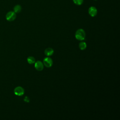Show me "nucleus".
Instances as JSON below:
<instances>
[{"label": "nucleus", "instance_id": "nucleus-3", "mask_svg": "<svg viewBox=\"0 0 120 120\" xmlns=\"http://www.w3.org/2000/svg\"><path fill=\"white\" fill-rule=\"evenodd\" d=\"M14 93L15 95L18 96H21L23 95L24 93V90L23 88H22L21 86H18L16 87L15 89H14Z\"/></svg>", "mask_w": 120, "mask_h": 120}, {"label": "nucleus", "instance_id": "nucleus-2", "mask_svg": "<svg viewBox=\"0 0 120 120\" xmlns=\"http://www.w3.org/2000/svg\"><path fill=\"white\" fill-rule=\"evenodd\" d=\"M6 18L8 21H13L16 18V13L14 11H9L6 14Z\"/></svg>", "mask_w": 120, "mask_h": 120}, {"label": "nucleus", "instance_id": "nucleus-12", "mask_svg": "<svg viewBox=\"0 0 120 120\" xmlns=\"http://www.w3.org/2000/svg\"><path fill=\"white\" fill-rule=\"evenodd\" d=\"M24 101L26 102H29L30 101L29 98L28 97H25V98H24Z\"/></svg>", "mask_w": 120, "mask_h": 120}, {"label": "nucleus", "instance_id": "nucleus-8", "mask_svg": "<svg viewBox=\"0 0 120 120\" xmlns=\"http://www.w3.org/2000/svg\"><path fill=\"white\" fill-rule=\"evenodd\" d=\"M22 10V7L20 5H16L14 8V12L15 13H19Z\"/></svg>", "mask_w": 120, "mask_h": 120}, {"label": "nucleus", "instance_id": "nucleus-4", "mask_svg": "<svg viewBox=\"0 0 120 120\" xmlns=\"http://www.w3.org/2000/svg\"><path fill=\"white\" fill-rule=\"evenodd\" d=\"M43 62L45 66L47 68L51 67L53 64L52 60L50 57L45 58L43 60Z\"/></svg>", "mask_w": 120, "mask_h": 120}, {"label": "nucleus", "instance_id": "nucleus-13", "mask_svg": "<svg viewBox=\"0 0 120 120\" xmlns=\"http://www.w3.org/2000/svg\"></svg>", "mask_w": 120, "mask_h": 120}, {"label": "nucleus", "instance_id": "nucleus-1", "mask_svg": "<svg viewBox=\"0 0 120 120\" xmlns=\"http://www.w3.org/2000/svg\"><path fill=\"white\" fill-rule=\"evenodd\" d=\"M75 38L78 40H83L85 38V32L83 29H80L76 30L75 34Z\"/></svg>", "mask_w": 120, "mask_h": 120}, {"label": "nucleus", "instance_id": "nucleus-11", "mask_svg": "<svg viewBox=\"0 0 120 120\" xmlns=\"http://www.w3.org/2000/svg\"><path fill=\"white\" fill-rule=\"evenodd\" d=\"M73 1L76 5H81L83 3V0H73Z\"/></svg>", "mask_w": 120, "mask_h": 120}, {"label": "nucleus", "instance_id": "nucleus-7", "mask_svg": "<svg viewBox=\"0 0 120 120\" xmlns=\"http://www.w3.org/2000/svg\"><path fill=\"white\" fill-rule=\"evenodd\" d=\"M53 50L51 48H47L45 50V54L47 56L52 55L53 53Z\"/></svg>", "mask_w": 120, "mask_h": 120}, {"label": "nucleus", "instance_id": "nucleus-9", "mask_svg": "<svg viewBox=\"0 0 120 120\" xmlns=\"http://www.w3.org/2000/svg\"><path fill=\"white\" fill-rule=\"evenodd\" d=\"M79 47L81 50H83L86 49V48L87 47V45L85 42H81L80 43V44L79 45Z\"/></svg>", "mask_w": 120, "mask_h": 120}, {"label": "nucleus", "instance_id": "nucleus-5", "mask_svg": "<svg viewBox=\"0 0 120 120\" xmlns=\"http://www.w3.org/2000/svg\"><path fill=\"white\" fill-rule=\"evenodd\" d=\"M88 13H89V14L91 16L94 17L97 15L98 13V10L96 7L91 6L88 9Z\"/></svg>", "mask_w": 120, "mask_h": 120}, {"label": "nucleus", "instance_id": "nucleus-6", "mask_svg": "<svg viewBox=\"0 0 120 120\" xmlns=\"http://www.w3.org/2000/svg\"><path fill=\"white\" fill-rule=\"evenodd\" d=\"M35 68H36V69L37 70H38L39 71H42L44 68L43 64L42 63V62L41 61L38 60V61H36L35 64Z\"/></svg>", "mask_w": 120, "mask_h": 120}, {"label": "nucleus", "instance_id": "nucleus-10", "mask_svg": "<svg viewBox=\"0 0 120 120\" xmlns=\"http://www.w3.org/2000/svg\"><path fill=\"white\" fill-rule=\"evenodd\" d=\"M27 61L29 64H33L35 62V59L33 57L30 56L27 58Z\"/></svg>", "mask_w": 120, "mask_h": 120}]
</instances>
